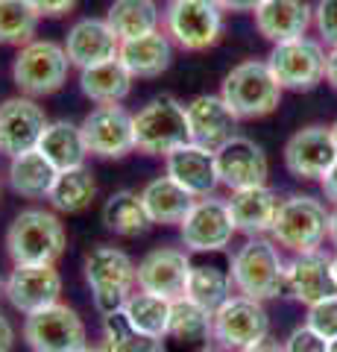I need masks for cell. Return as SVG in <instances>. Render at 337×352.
<instances>
[{
  "instance_id": "obj_1",
  "label": "cell",
  "mask_w": 337,
  "mask_h": 352,
  "mask_svg": "<svg viewBox=\"0 0 337 352\" xmlns=\"http://www.w3.org/2000/svg\"><path fill=\"white\" fill-rule=\"evenodd\" d=\"M229 273L235 294H244L249 300L267 302L276 296H288V261L270 235L246 238L235 250Z\"/></svg>"
},
{
  "instance_id": "obj_2",
  "label": "cell",
  "mask_w": 337,
  "mask_h": 352,
  "mask_svg": "<svg viewBox=\"0 0 337 352\" xmlns=\"http://www.w3.org/2000/svg\"><path fill=\"white\" fill-rule=\"evenodd\" d=\"M68 232L53 208H24L6 229V252L12 264H56Z\"/></svg>"
},
{
  "instance_id": "obj_3",
  "label": "cell",
  "mask_w": 337,
  "mask_h": 352,
  "mask_svg": "<svg viewBox=\"0 0 337 352\" xmlns=\"http://www.w3.org/2000/svg\"><path fill=\"white\" fill-rule=\"evenodd\" d=\"M281 88L267 59H244L223 76L220 97L237 115V120H258L273 115L281 103Z\"/></svg>"
},
{
  "instance_id": "obj_4",
  "label": "cell",
  "mask_w": 337,
  "mask_h": 352,
  "mask_svg": "<svg viewBox=\"0 0 337 352\" xmlns=\"http://www.w3.org/2000/svg\"><path fill=\"white\" fill-rule=\"evenodd\" d=\"M135 267L138 264L124 250L108 247V244H97L85 252L82 270H85V282H89L91 296H94V308L100 317L121 311L124 302L132 296V291L138 288Z\"/></svg>"
},
{
  "instance_id": "obj_5",
  "label": "cell",
  "mask_w": 337,
  "mask_h": 352,
  "mask_svg": "<svg viewBox=\"0 0 337 352\" xmlns=\"http://www.w3.org/2000/svg\"><path fill=\"white\" fill-rule=\"evenodd\" d=\"M132 124H135V150L144 153V156L167 159L173 150H179L191 141L185 103H179L170 94L153 97L150 103H144L132 115Z\"/></svg>"
},
{
  "instance_id": "obj_6",
  "label": "cell",
  "mask_w": 337,
  "mask_h": 352,
  "mask_svg": "<svg viewBox=\"0 0 337 352\" xmlns=\"http://www.w3.org/2000/svg\"><path fill=\"white\" fill-rule=\"evenodd\" d=\"M329 217H332V212L317 197L290 194L279 206L270 238H273L281 250L293 252V256L320 250L325 244V238H329Z\"/></svg>"
},
{
  "instance_id": "obj_7",
  "label": "cell",
  "mask_w": 337,
  "mask_h": 352,
  "mask_svg": "<svg viewBox=\"0 0 337 352\" xmlns=\"http://www.w3.org/2000/svg\"><path fill=\"white\" fill-rule=\"evenodd\" d=\"M71 59L65 44L53 38H32L24 47H18L12 62V80L21 94L27 97H50L68 82Z\"/></svg>"
},
{
  "instance_id": "obj_8",
  "label": "cell",
  "mask_w": 337,
  "mask_h": 352,
  "mask_svg": "<svg viewBox=\"0 0 337 352\" xmlns=\"http://www.w3.org/2000/svg\"><path fill=\"white\" fill-rule=\"evenodd\" d=\"M223 9L214 0H167L161 30L179 50L202 53L223 36Z\"/></svg>"
},
{
  "instance_id": "obj_9",
  "label": "cell",
  "mask_w": 337,
  "mask_h": 352,
  "mask_svg": "<svg viewBox=\"0 0 337 352\" xmlns=\"http://www.w3.org/2000/svg\"><path fill=\"white\" fill-rule=\"evenodd\" d=\"M325 56L329 50L323 47L320 38L302 36L273 44L267 65L285 91H311L325 80Z\"/></svg>"
},
{
  "instance_id": "obj_10",
  "label": "cell",
  "mask_w": 337,
  "mask_h": 352,
  "mask_svg": "<svg viewBox=\"0 0 337 352\" xmlns=\"http://www.w3.org/2000/svg\"><path fill=\"white\" fill-rule=\"evenodd\" d=\"M24 340L32 352H80L89 346L82 317L62 300L24 317Z\"/></svg>"
},
{
  "instance_id": "obj_11",
  "label": "cell",
  "mask_w": 337,
  "mask_h": 352,
  "mask_svg": "<svg viewBox=\"0 0 337 352\" xmlns=\"http://www.w3.org/2000/svg\"><path fill=\"white\" fill-rule=\"evenodd\" d=\"M237 229L232 223L229 203L214 194L194 200L188 214L179 223L182 247H188L191 252H220L232 244Z\"/></svg>"
},
{
  "instance_id": "obj_12",
  "label": "cell",
  "mask_w": 337,
  "mask_h": 352,
  "mask_svg": "<svg viewBox=\"0 0 337 352\" xmlns=\"http://www.w3.org/2000/svg\"><path fill=\"white\" fill-rule=\"evenodd\" d=\"M264 338H270V314L264 302L249 300L244 294H232L214 311V340L223 349L241 352Z\"/></svg>"
},
{
  "instance_id": "obj_13",
  "label": "cell",
  "mask_w": 337,
  "mask_h": 352,
  "mask_svg": "<svg viewBox=\"0 0 337 352\" xmlns=\"http://www.w3.org/2000/svg\"><path fill=\"white\" fill-rule=\"evenodd\" d=\"M82 138L89 147V156L97 159H124L135 153V124L132 112H126L121 103L94 106L82 118Z\"/></svg>"
},
{
  "instance_id": "obj_14",
  "label": "cell",
  "mask_w": 337,
  "mask_h": 352,
  "mask_svg": "<svg viewBox=\"0 0 337 352\" xmlns=\"http://www.w3.org/2000/svg\"><path fill=\"white\" fill-rule=\"evenodd\" d=\"M194 261L179 247H156L150 250L135 267V285L138 291L165 296V300H179L188 291Z\"/></svg>"
},
{
  "instance_id": "obj_15",
  "label": "cell",
  "mask_w": 337,
  "mask_h": 352,
  "mask_svg": "<svg viewBox=\"0 0 337 352\" xmlns=\"http://www.w3.org/2000/svg\"><path fill=\"white\" fill-rule=\"evenodd\" d=\"M47 115L45 109L36 103V97L18 94L6 97L0 103V153L3 156H21L38 147L41 132L47 129Z\"/></svg>"
},
{
  "instance_id": "obj_16",
  "label": "cell",
  "mask_w": 337,
  "mask_h": 352,
  "mask_svg": "<svg viewBox=\"0 0 337 352\" xmlns=\"http://www.w3.org/2000/svg\"><path fill=\"white\" fill-rule=\"evenodd\" d=\"M337 162V147L332 138V126L311 124L297 129L285 144V168L293 179H323L325 170Z\"/></svg>"
},
{
  "instance_id": "obj_17",
  "label": "cell",
  "mask_w": 337,
  "mask_h": 352,
  "mask_svg": "<svg viewBox=\"0 0 337 352\" xmlns=\"http://www.w3.org/2000/svg\"><path fill=\"white\" fill-rule=\"evenodd\" d=\"M62 296V273L56 264H15L6 276V300L21 314L41 311Z\"/></svg>"
},
{
  "instance_id": "obj_18",
  "label": "cell",
  "mask_w": 337,
  "mask_h": 352,
  "mask_svg": "<svg viewBox=\"0 0 337 352\" xmlns=\"http://www.w3.org/2000/svg\"><path fill=\"white\" fill-rule=\"evenodd\" d=\"M217 156V173H220V185L229 191L253 188V185H267L270 162L261 144H255L246 135L229 138L223 147L214 150Z\"/></svg>"
},
{
  "instance_id": "obj_19",
  "label": "cell",
  "mask_w": 337,
  "mask_h": 352,
  "mask_svg": "<svg viewBox=\"0 0 337 352\" xmlns=\"http://www.w3.org/2000/svg\"><path fill=\"white\" fill-rule=\"evenodd\" d=\"M332 258L334 256L325 252L323 247L293 256L288 261V296H293L305 308L323 302L325 296H334L337 282H334Z\"/></svg>"
},
{
  "instance_id": "obj_20",
  "label": "cell",
  "mask_w": 337,
  "mask_h": 352,
  "mask_svg": "<svg viewBox=\"0 0 337 352\" xmlns=\"http://www.w3.org/2000/svg\"><path fill=\"white\" fill-rule=\"evenodd\" d=\"M188 112V132L191 141L200 147L217 150L229 138L237 135V115L220 94H200L191 103H185Z\"/></svg>"
},
{
  "instance_id": "obj_21",
  "label": "cell",
  "mask_w": 337,
  "mask_h": 352,
  "mask_svg": "<svg viewBox=\"0 0 337 352\" xmlns=\"http://www.w3.org/2000/svg\"><path fill=\"white\" fill-rule=\"evenodd\" d=\"M165 173L176 185H182L194 200L211 197L217 191V185H220L214 150L200 147V144H194V141H188L185 147L170 153V156L165 159Z\"/></svg>"
},
{
  "instance_id": "obj_22",
  "label": "cell",
  "mask_w": 337,
  "mask_h": 352,
  "mask_svg": "<svg viewBox=\"0 0 337 352\" xmlns=\"http://www.w3.org/2000/svg\"><path fill=\"white\" fill-rule=\"evenodd\" d=\"M65 50H68V59L73 68L85 71L91 65L117 59L121 38L115 36V30L108 27L106 18H82L65 36Z\"/></svg>"
},
{
  "instance_id": "obj_23",
  "label": "cell",
  "mask_w": 337,
  "mask_h": 352,
  "mask_svg": "<svg viewBox=\"0 0 337 352\" xmlns=\"http://www.w3.org/2000/svg\"><path fill=\"white\" fill-rule=\"evenodd\" d=\"M253 18L258 36H264L270 44H281L308 36V27L314 24V6L311 0H261Z\"/></svg>"
},
{
  "instance_id": "obj_24",
  "label": "cell",
  "mask_w": 337,
  "mask_h": 352,
  "mask_svg": "<svg viewBox=\"0 0 337 352\" xmlns=\"http://www.w3.org/2000/svg\"><path fill=\"white\" fill-rule=\"evenodd\" d=\"M226 203H229V214L237 232L246 238H261L273 232L281 197L270 185H253V188L232 191Z\"/></svg>"
},
{
  "instance_id": "obj_25",
  "label": "cell",
  "mask_w": 337,
  "mask_h": 352,
  "mask_svg": "<svg viewBox=\"0 0 337 352\" xmlns=\"http://www.w3.org/2000/svg\"><path fill=\"white\" fill-rule=\"evenodd\" d=\"M173 47L176 44L170 41L167 32L156 30V32H147V36L121 41V53L117 56H121V62L126 65L135 80H153V76H161L170 68Z\"/></svg>"
},
{
  "instance_id": "obj_26",
  "label": "cell",
  "mask_w": 337,
  "mask_h": 352,
  "mask_svg": "<svg viewBox=\"0 0 337 352\" xmlns=\"http://www.w3.org/2000/svg\"><path fill=\"white\" fill-rule=\"evenodd\" d=\"M165 340H170V344H176V346H188L194 352L205 349L209 340H214V311L188 300V296L173 300L170 326H167ZM165 340H161V344H165Z\"/></svg>"
},
{
  "instance_id": "obj_27",
  "label": "cell",
  "mask_w": 337,
  "mask_h": 352,
  "mask_svg": "<svg viewBox=\"0 0 337 352\" xmlns=\"http://www.w3.org/2000/svg\"><path fill=\"white\" fill-rule=\"evenodd\" d=\"M132 82H135V76L129 74L121 56L80 71V91L97 106L124 103L126 97L132 94Z\"/></svg>"
},
{
  "instance_id": "obj_28",
  "label": "cell",
  "mask_w": 337,
  "mask_h": 352,
  "mask_svg": "<svg viewBox=\"0 0 337 352\" xmlns=\"http://www.w3.org/2000/svg\"><path fill=\"white\" fill-rule=\"evenodd\" d=\"M56 176H59V170L53 168L38 150L12 156L9 159V168H6L9 188L18 197H24V200H47Z\"/></svg>"
},
{
  "instance_id": "obj_29",
  "label": "cell",
  "mask_w": 337,
  "mask_h": 352,
  "mask_svg": "<svg viewBox=\"0 0 337 352\" xmlns=\"http://www.w3.org/2000/svg\"><path fill=\"white\" fill-rule=\"evenodd\" d=\"M56 170H71V168H82L89 147H85L82 129L80 124L71 120H50L47 129L41 132V141L36 147Z\"/></svg>"
},
{
  "instance_id": "obj_30",
  "label": "cell",
  "mask_w": 337,
  "mask_h": 352,
  "mask_svg": "<svg viewBox=\"0 0 337 352\" xmlns=\"http://www.w3.org/2000/svg\"><path fill=\"white\" fill-rule=\"evenodd\" d=\"M141 200H144V208L153 226H179L182 217L188 214V208L194 206V197L176 185L170 176H156L150 179L144 188H141Z\"/></svg>"
},
{
  "instance_id": "obj_31",
  "label": "cell",
  "mask_w": 337,
  "mask_h": 352,
  "mask_svg": "<svg viewBox=\"0 0 337 352\" xmlns=\"http://www.w3.org/2000/svg\"><path fill=\"white\" fill-rule=\"evenodd\" d=\"M106 21L115 30V36L126 41V38H138V36H147V32L161 30L165 12L159 9L156 0H112Z\"/></svg>"
},
{
  "instance_id": "obj_32",
  "label": "cell",
  "mask_w": 337,
  "mask_h": 352,
  "mask_svg": "<svg viewBox=\"0 0 337 352\" xmlns=\"http://www.w3.org/2000/svg\"><path fill=\"white\" fill-rule=\"evenodd\" d=\"M103 223L108 232H115L121 238H138L153 226V220H150L147 208H144L141 191L121 188L103 203Z\"/></svg>"
},
{
  "instance_id": "obj_33",
  "label": "cell",
  "mask_w": 337,
  "mask_h": 352,
  "mask_svg": "<svg viewBox=\"0 0 337 352\" xmlns=\"http://www.w3.org/2000/svg\"><path fill=\"white\" fill-rule=\"evenodd\" d=\"M97 197V182L91 168H71V170H59L56 182L47 194V203L53 212L59 214H80L85 212Z\"/></svg>"
},
{
  "instance_id": "obj_34",
  "label": "cell",
  "mask_w": 337,
  "mask_h": 352,
  "mask_svg": "<svg viewBox=\"0 0 337 352\" xmlns=\"http://www.w3.org/2000/svg\"><path fill=\"white\" fill-rule=\"evenodd\" d=\"M121 311L126 314V320L132 323L138 332H144L156 340H165L167 326H170V311H173V300L165 296L147 294V291H132V296L124 302Z\"/></svg>"
},
{
  "instance_id": "obj_35",
  "label": "cell",
  "mask_w": 337,
  "mask_h": 352,
  "mask_svg": "<svg viewBox=\"0 0 337 352\" xmlns=\"http://www.w3.org/2000/svg\"><path fill=\"white\" fill-rule=\"evenodd\" d=\"M232 291H235V285H232L229 270H223L220 264H194L185 296L200 302L202 308H209V311H217L232 296Z\"/></svg>"
},
{
  "instance_id": "obj_36",
  "label": "cell",
  "mask_w": 337,
  "mask_h": 352,
  "mask_svg": "<svg viewBox=\"0 0 337 352\" xmlns=\"http://www.w3.org/2000/svg\"><path fill=\"white\" fill-rule=\"evenodd\" d=\"M100 346H103V352H165V344H161V340L138 332V329L126 320L124 311L103 317Z\"/></svg>"
},
{
  "instance_id": "obj_37",
  "label": "cell",
  "mask_w": 337,
  "mask_h": 352,
  "mask_svg": "<svg viewBox=\"0 0 337 352\" xmlns=\"http://www.w3.org/2000/svg\"><path fill=\"white\" fill-rule=\"evenodd\" d=\"M41 15L30 0H0V44L24 47L36 38Z\"/></svg>"
},
{
  "instance_id": "obj_38",
  "label": "cell",
  "mask_w": 337,
  "mask_h": 352,
  "mask_svg": "<svg viewBox=\"0 0 337 352\" xmlns=\"http://www.w3.org/2000/svg\"><path fill=\"white\" fill-rule=\"evenodd\" d=\"M305 323L314 329V332H320L325 340H334L337 338V294L325 296V300L317 305H311Z\"/></svg>"
},
{
  "instance_id": "obj_39",
  "label": "cell",
  "mask_w": 337,
  "mask_h": 352,
  "mask_svg": "<svg viewBox=\"0 0 337 352\" xmlns=\"http://www.w3.org/2000/svg\"><path fill=\"white\" fill-rule=\"evenodd\" d=\"M314 27L323 44L334 47L337 44V0H317L314 6Z\"/></svg>"
},
{
  "instance_id": "obj_40",
  "label": "cell",
  "mask_w": 337,
  "mask_h": 352,
  "mask_svg": "<svg viewBox=\"0 0 337 352\" xmlns=\"http://www.w3.org/2000/svg\"><path fill=\"white\" fill-rule=\"evenodd\" d=\"M285 349L288 352H329V340L320 332H314L308 323H302L285 338Z\"/></svg>"
},
{
  "instance_id": "obj_41",
  "label": "cell",
  "mask_w": 337,
  "mask_h": 352,
  "mask_svg": "<svg viewBox=\"0 0 337 352\" xmlns=\"http://www.w3.org/2000/svg\"><path fill=\"white\" fill-rule=\"evenodd\" d=\"M30 3L36 6V12L41 18H62L77 6V0H30Z\"/></svg>"
},
{
  "instance_id": "obj_42",
  "label": "cell",
  "mask_w": 337,
  "mask_h": 352,
  "mask_svg": "<svg viewBox=\"0 0 337 352\" xmlns=\"http://www.w3.org/2000/svg\"><path fill=\"white\" fill-rule=\"evenodd\" d=\"M320 188H323V197L329 200L332 206H337V162L332 164L329 170H325V176L320 179Z\"/></svg>"
},
{
  "instance_id": "obj_43",
  "label": "cell",
  "mask_w": 337,
  "mask_h": 352,
  "mask_svg": "<svg viewBox=\"0 0 337 352\" xmlns=\"http://www.w3.org/2000/svg\"><path fill=\"white\" fill-rule=\"evenodd\" d=\"M15 346V326L9 317L0 314V352H12Z\"/></svg>"
},
{
  "instance_id": "obj_44",
  "label": "cell",
  "mask_w": 337,
  "mask_h": 352,
  "mask_svg": "<svg viewBox=\"0 0 337 352\" xmlns=\"http://www.w3.org/2000/svg\"><path fill=\"white\" fill-rule=\"evenodd\" d=\"M223 12H255V6L261 0H214Z\"/></svg>"
},
{
  "instance_id": "obj_45",
  "label": "cell",
  "mask_w": 337,
  "mask_h": 352,
  "mask_svg": "<svg viewBox=\"0 0 337 352\" xmlns=\"http://www.w3.org/2000/svg\"><path fill=\"white\" fill-rule=\"evenodd\" d=\"M241 352H288V349H285V340L264 338V340H258V344L246 346V349H241Z\"/></svg>"
},
{
  "instance_id": "obj_46",
  "label": "cell",
  "mask_w": 337,
  "mask_h": 352,
  "mask_svg": "<svg viewBox=\"0 0 337 352\" xmlns=\"http://www.w3.org/2000/svg\"><path fill=\"white\" fill-rule=\"evenodd\" d=\"M325 82L337 91V44L329 47V56H325Z\"/></svg>"
},
{
  "instance_id": "obj_47",
  "label": "cell",
  "mask_w": 337,
  "mask_h": 352,
  "mask_svg": "<svg viewBox=\"0 0 337 352\" xmlns=\"http://www.w3.org/2000/svg\"><path fill=\"white\" fill-rule=\"evenodd\" d=\"M329 241L337 247V206L332 208V217H329Z\"/></svg>"
},
{
  "instance_id": "obj_48",
  "label": "cell",
  "mask_w": 337,
  "mask_h": 352,
  "mask_svg": "<svg viewBox=\"0 0 337 352\" xmlns=\"http://www.w3.org/2000/svg\"><path fill=\"white\" fill-rule=\"evenodd\" d=\"M3 300H6V279L0 276V302H3Z\"/></svg>"
},
{
  "instance_id": "obj_49",
  "label": "cell",
  "mask_w": 337,
  "mask_h": 352,
  "mask_svg": "<svg viewBox=\"0 0 337 352\" xmlns=\"http://www.w3.org/2000/svg\"><path fill=\"white\" fill-rule=\"evenodd\" d=\"M80 352H103V346H85V349H80Z\"/></svg>"
},
{
  "instance_id": "obj_50",
  "label": "cell",
  "mask_w": 337,
  "mask_h": 352,
  "mask_svg": "<svg viewBox=\"0 0 337 352\" xmlns=\"http://www.w3.org/2000/svg\"><path fill=\"white\" fill-rule=\"evenodd\" d=\"M332 270H334V282H337V252H334V258H332Z\"/></svg>"
},
{
  "instance_id": "obj_51",
  "label": "cell",
  "mask_w": 337,
  "mask_h": 352,
  "mask_svg": "<svg viewBox=\"0 0 337 352\" xmlns=\"http://www.w3.org/2000/svg\"><path fill=\"white\" fill-rule=\"evenodd\" d=\"M332 138H334V147H337V120L332 124Z\"/></svg>"
},
{
  "instance_id": "obj_52",
  "label": "cell",
  "mask_w": 337,
  "mask_h": 352,
  "mask_svg": "<svg viewBox=\"0 0 337 352\" xmlns=\"http://www.w3.org/2000/svg\"><path fill=\"white\" fill-rule=\"evenodd\" d=\"M329 352H337V338H334V340H329Z\"/></svg>"
},
{
  "instance_id": "obj_53",
  "label": "cell",
  "mask_w": 337,
  "mask_h": 352,
  "mask_svg": "<svg viewBox=\"0 0 337 352\" xmlns=\"http://www.w3.org/2000/svg\"><path fill=\"white\" fill-rule=\"evenodd\" d=\"M200 352H223V349H214V346H205V349H200Z\"/></svg>"
}]
</instances>
